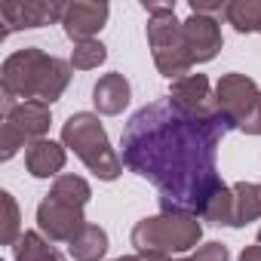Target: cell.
<instances>
[{
	"label": "cell",
	"instance_id": "16",
	"mask_svg": "<svg viewBox=\"0 0 261 261\" xmlns=\"http://www.w3.org/2000/svg\"><path fill=\"white\" fill-rule=\"evenodd\" d=\"M68 252H71L74 261H101L108 255V233L98 224H86L68 243Z\"/></svg>",
	"mask_w": 261,
	"mask_h": 261
},
{
	"label": "cell",
	"instance_id": "17",
	"mask_svg": "<svg viewBox=\"0 0 261 261\" xmlns=\"http://www.w3.org/2000/svg\"><path fill=\"white\" fill-rule=\"evenodd\" d=\"M230 191H233V227H243L261 218V185L237 181Z\"/></svg>",
	"mask_w": 261,
	"mask_h": 261
},
{
	"label": "cell",
	"instance_id": "6",
	"mask_svg": "<svg viewBox=\"0 0 261 261\" xmlns=\"http://www.w3.org/2000/svg\"><path fill=\"white\" fill-rule=\"evenodd\" d=\"M148 10V46L154 53V65L163 77L169 80H178L185 77L194 65H191V56H188V46H185V31H181V22L175 16V4H145Z\"/></svg>",
	"mask_w": 261,
	"mask_h": 261
},
{
	"label": "cell",
	"instance_id": "9",
	"mask_svg": "<svg viewBox=\"0 0 261 261\" xmlns=\"http://www.w3.org/2000/svg\"><path fill=\"white\" fill-rule=\"evenodd\" d=\"M65 4L56 0H4L0 4V19L7 22V31L16 28H43L49 22H62Z\"/></svg>",
	"mask_w": 261,
	"mask_h": 261
},
{
	"label": "cell",
	"instance_id": "10",
	"mask_svg": "<svg viewBox=\"0 0 261 261\" xmlns=\"http://www.w3.org/2000/svg\"><path fill=\"white\" fill-rule=\"evenodd\" d=\"M111 7L105 0H74V4H65L62 13V28L74 43L83 40H95V34L105 28Z\"/></svg>",
	"mask_w": 261,
	"mask_h": 261
},
{
	"label": "cell",
	"instance_id": "15",
	"mask_svg": "<svg viewBox=\"0 0 261 261\" xmlns=\"http://www.w3.org/2000/svg\"><path fill=\"white\" fill-rule=\"evenodd\" d=\"M13 258L16 261H65V255L40 230H25L13 243Z\"/></svg>",
	"mask_w": 261,
	"mask_h": 261
},
{
	"label": "cell",
	"instance_id": "3",
	"mask_svg": "<svg viewBox=\"0 0 261 261\" xmlns=\"http://www.w3.org/2000/svg\"><path fill=\"white\" fill-rule=\"evenodd\" d=\"M92 191L80 175H59L49 188L46 200L37 206V227L49 243H71L89 221L83 218V206Z\"/></svg>",
	"mask_w": 261,
	"mask_h": 261
},
{
	"label": "cell",
	"instance_id": "25",
	"mask_svg": "<svg viewBox=\"0 0 261 261\" xmlns=\"http://www.w3.org/2000/svg\"><path fill=\"white\" fill-rule=\"evenodd\" d=\"M142 261H172L169 255H157V252H142Z\"/></svg>",
	"mask_w": 261,
	"mask_h": 261
},
{
	"label": "cell",
	"instance_id": "18",
	"mask_svg": "<svg viewBox=\"0 0 261 261\" xmlns=\"http://www.w3.org/2000/svg\"><path fill=\"white\" fill-rule=\"evenodd\" d=\"M224 22L240 34H261V0H230L224 7Z\"/></svg>",
	"mask_w": 261,
	"mask_h": 261
},
{
	"label": "cell",
	"instance_id": "12",
	"mask_svg": "<svg viewBox=\"0 0 261 261\" xmlns=\"http://www.w3.org/2000/svg\"><path fill=\"white\" fill-rule=\"evenodd\" d=\"M169 101L185 111V114H209L215 111V101L209 95V80L206 74H185L178 80H172V89H169Z\"/></svg>",
	"mask_w": 261,
	"mask_h": 261
},
{
	"label": "cell",
	"instance_id": "2",
	"mask_svg": "<svg viewBox=\"0 0 261 261\" xmlns=\"http://www.w3.org/2000/svg\"><path fill=\"white\" fill-rule=\"evenodd\" d=\"M71 62L46 56L37 46L13 53L0 68V92H4V111L22 101H46L53 105L71 83Z\"/></svg>",
	"mask_w": 261,
	"mask_h": 261
},
{
	"label": "cell",
	"instance_id": "11",
	"mask_svg": "<svg viewBox=\"0 0 261 261\" xmlns=\"http://www.w3.org/2000/svg\"><path fill=\"white\" fill-rule=\"evenodd\" d=\"M181 31H185V46H188L191 65H203V62H212L218 56V49H221V28H218L215 16L191 13L181 22Z\"/></svg>",
	"mask_w": 261,
	"mask_h": 261
},
{
	"label": "cell",
	"instance_id": "19",
	"mask_svg": "<svg viewBox=\"0 0 261 261\" xmlns=\"http://www.w3.org/2000/svg\"><path fill=\"white\" fill-rule=\"evenodd\" d=\"M203 221H209V224H224V227H233V191L224 185L209 203H206V209H203V215H200Z\"/></svg>",
	"mask_w": 261,
	"mask_h": 261
},
{
	"label": "cell",
	"instance_id": "13",
	"mask_svg": "<svg viewBox=\"0 0 261 261\" xmlns=\"http://www.w3.org/2000/svg\"><path fill=\"white\" fill-rule=\"evenodd\" d=\"M129 95H133V89H129V80L117 71L98 77V83L92 86V101H95V111L105 114V117H117L126 105H129Z\"/></svg>",
	"mask_w": 261,
	"mask_h": 261
},
{
	"label": "cell",
	"instance_id": "4",
	"mask_svg": "<svg viewBox=\"0 0 261 261\" xmlns=\"http://www.w3.org/2000/svg\"><path fill=\"white\" fill-rule=\"evenodd\" d=\"M203 227H200V215L194 212H181V209H160V215L154 218H142L133 227V246L136 252H157V255H178L188 252L200 243Z\"/></svg>",
	"mask_w": 261,
	"mask_h": 261
},
{
	"label": "cell",
	"instance_id": "21",
	"mask_svg": "<svg viewBox=\"0 0 261 261\" xmlns=\"http://www.w3.org/2000/svg\"><path fill=\"white\" fill-rule=\"evenodd\" d=\"M0 200H4V209H7V218H4V230H0V240L4 246H13L22 233H19V206L13 200L10 191H0Z\"/></svg>",
	"mask_w": 261,
	"mask_h": 261
},
{
	"label": "cell",
	"instance_id": "27",
	"mask_svg": "<svg viewBox=\"0 0 261 261\" xmlns=\"http://www.w3.org/2000/svg\"><path fill=\"white\" fill-rule=\"evenodd\" d=\"M258 243H261V227H258Z\"/></svg>",
	"mask_w": 261,
	"mask_h": 261
},
{
	"label": "cell",
	"instance_id": "20",
	"mask_svg": "<svg viewBox=\"0 0 261 261\" xmlns=\"http://www.w3.org/2000/svg\"><path fill=\"white\" fill-rule=\"evenodd\" d=\"M105 59H108L105 43H98V40H83V43H74L71 68H74V71H92V68H98Z\"/></svg>",
	"mask_w": 261,
	"mask_h": 261
},
{
	"label": "cell",
	"instance_id": "23",
	"mask_svg": "<svg viewBox=\"0 0 261 261\" xmlns=\"http://www.w3.org/2000/svg\"><path fill=\"white\" fill-rule=\"evenodd\" d=\"M243 133H249V136H261V101H258V108L252 111V117L240 126Z\"/></svg>",
	"mask_w": 261,
	"mask_h": 261
},
{
	"label": "cell",
	"instance_id": "26",
	"mask_svg": "<svg viewBox=\"0 0 261 261\" xmlns=\"http://www.w3.org/2000/svg\"><path fill=\"white\" fill-rule=\"evenodd\" d=\"M117 261H142V255H123V258H117Z\"/></svg>",
	"mask_w": 261,
	"mask_h": 261
},
{
	"label": "cell",
	"instance_id": "24",
	"mask_svg": "<svg viewBox=\"0 0 261 261\" xmlns=\"http://www.w3.org/2000/svg\"><path fill=\"white\" fill-rule=\"evenodd\" d=\"M240 261H261V246H246Z\"/></svg>",
	"mask_w": 261,
	"mask_h": 261
},
{
	"label": "cell",
	"instance_id": "1",
	"mask_svg": "<svg viewBox=\"0 0 261 261\" xmlns=\"http://www.w3.org/2000/svg\"><path fill=\"white\" fill-rule=\"evenodd\" d=\"M221 111L185 114L169 98L145 105L123 129V166L160 191V209L203 215L206 203L224 188L215 151L230 133Z\"/></svg>",
	"mask_w": 261,
	"mask_h": 261
},
{
	"label": "cell",
	"instance_id": "22",
	"mask_svg": "<svg viewBox=\"0 0 261 261\" xmlns=\"http://www.w3.org/2000/svg\"><path fill=\"white\" fill-rule=\"evenodd\" d=\"M181 261H227V246H221V243H206V246H200L194 255H188V258H181Z\"/></svg>",
	"mask_w": 261,
	"mask_h": 261
},
{
	"label": "cell",
	"instance_id": "5",
	"mask_svg": "<svg viewBox=\"0 0 261 261\" xmlns=\"http://www.w3.org/2000/svg\"><path fill=\"white\" fill-rule=\"evenodd\" d=\"M62 142L101 181H114L123 172V157H117V151L111 148L108 133H105V126H101V120L95 114H89V111L71 114L68 123L62 126Z\"/></svg>",
	"mask_w": 261,
	"mask_h": 261
},
{
	"label": "cell",
	"instance_id": "14",
	"mask_svg": "<svg viewBox=\"0 0 261 261\" xmlns=\"http://www.w3.org/2000/svg\"><path fill=\"white\" fill-rule=\"evenodd\" d=\"M25 166L34 178H49V175H59L65 169V148L49 142V139H40L34 145H28L25 151Z\"/></svg>",
	"mask_w": 261,
	"mask_h": 261
},
{
	"label": "cell",
	"instance_id": "8",
	"mask_svg": "<svg viewBox=\"0 0 261 261\" xmlns=\"http://www.w3.org/2000/svg\"><path fill=\"white\" fill-rule=\"evenodd\" d=\"M212 101H215V111H221L230 120V126L240 129L252 117V111L258 108L261 92H258V83L252 77H246V74H224L218 80V86H215Z\"/></svg>",
	"mask_w": 261,
	"mask_h": 261
},
{
	"label": "cell",
	"instance_id": "7",
	"mask_svg": "<svg viewBox=\"0 0 261 261\" xmlns=\"http://www.w3.org/2000/svg\"><path fill=\"white\" fill-rule=\"evenodd\" d=\"M49 129V105L46 101H22L4 111V126H0V157L13 160L22 145H34Z\"/></svg>",
	"mask_w": 261,
	"mask_h": 261
}]
</instances>
